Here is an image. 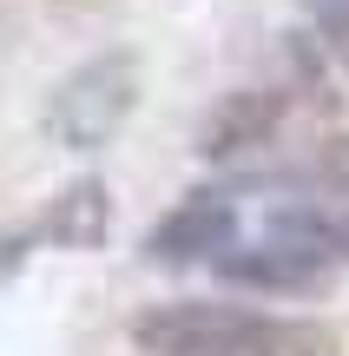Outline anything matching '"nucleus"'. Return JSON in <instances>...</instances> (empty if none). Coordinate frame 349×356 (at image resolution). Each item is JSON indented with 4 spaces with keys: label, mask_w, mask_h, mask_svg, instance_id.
Here are the masks:
<instances>
[{
    "label": "nucleus",
    "mask_w": 349,
    "mask_h": 356,
    "mask_svg": "<svg viewBox=\"0 0 349 356\" xmlns=\"http://www.w3.org/2000/svg\"><path fill=\"white\" fill-rule=\"evenodd\" d=\"M132 343L145 356H337V330L237 304H152L132 317Z\"/></svg>",
    "instance_id": "f257e3e1"
},
{
    "label": "nucleus",
    "mask_w": 349,
    "mask_h": 356,
    "mask_svg": "<svg viewBox=\"0 0 349 356\" xmlns=\"http://www.w3.org/2000/svg\"><path fill=\"white\" fill-rule=\"evenodd\" d=\"M139 92H145V66L132 47H112V53H92L86 66L53 86L46 99V139L60 152H99L126 132V119L139 113Z\"/></svg>",
    "instance_id": "f03ea898"
},
{
    "label": "nucleus",
    "mask_w": 349,
    "mask_h": 356,
    "mask_svg": "<svg viewBox=\"0 0 349 356\" xmlns=\"http://www.w3.org/2000/svg\"><path fill=\"white\" fill-rule=\"evenodd\" d=\"M237 231V204L224 191H191L185 204H171L145 238L152 264H198V257H224Z\"/></svg>",
    "instance_id": "7ed1b4c3"
},
{
    "label": "nucleus",
    "mask_w": 349,
    "mask_h": 356,
    "mask_svg": "<svg viewBox=\"0 0 349 356\" xmlns=\"http://www.w3.org/2000/svg\"><path fill=\"white\" fill-rule=\"evenodd\" d=\"M284 126V92L277 86H244V92H224L211 106L205 132H198V152L205 159H237V152H257V145L277 139Z\"/></svg>",
    "instance_id": "20e7f679"
},
{
    "label": "nucleus",
    "mask_w": 349,
    "mask_h": 356,
    "mask_svg": "<svg viewBox=\"0 0 349 356\" xmlns=\"http://www.w3.org/2000/svg\"><path fill=\"white\" fill-rule=\"evenodd\" d=\"M105 225H112V198H105L99 178L66 185L60 198L40 211V238L60 244V251H99V244H105Z\"/></svg>",
    "instance_id": "39448f33"
},
{
    "label": "nucleus",
    "mask_w": 349,
    "mask_h": 356,
    "mask_svg": "<svg viewBox=\"0 0 349 356\" xmlns=\"http://www.w3.org/2000/svg\"><path fill=\"white\" fill-rule=\"evenodd\" d=\"M218 270L231 284H250V291H310V284L330 277L316 257H303L297 244H284V238H264V244H250V251H224Z\"/></svg>",
    "instance_id": "423d86ee"
},
{
    "label": "nucleus",
    "mask_w": 349,
    "mask_h": 356,
    "mask_svg": "<svg viewBox=\"0 0 349 356\" xmlns=\"http://www.w3.org/2000/svg\"><path fill=\"white\" fill-rule=\"evenodd\" d=\"M271 238H284V244H297L303 257H316L323 270H337L349 264V211H337V204H290V211H277L271 218Z\"/></svg>",
    "instance_id": "0eeeda50"
},
{
    "label": "nucleus",
    "mask_w": 349,
    "mask_h": 356,
    "mask_svg": "<svg viewBox=\"0 0 349 356\" xmlns=\"http://www.w3.org/2000/svg\"><path fill=\"white\" fill-rule=\"evenodd\" d=\"M316 26H323V47L349 66V0H316Z\"/></svg>",
    "instance_id": "6e6552de"
},
{
    "label": "nucleus",
    "mask_w": 349,
    "mask_h": 356,
    "mask_svg": "<svg viewBox=\"0 0 349 356\" xmlns=\"http://www.w3.org/2000/svg\"><path fill=\"white\" fill-rule=\"evenodd\" d=\"M33 244H46V238H40V218H33V225H20V231H7V238H0V284H7L13 270L26 264V257H33Z\"/></svg>",
    "instance_id": "1a4fd4ad"
},
{
    "label": "nucleus",
    "mask_w": 349,
    "mask_h": 356,
    "mask_svg": "<svg viewBox=\"0 0 349 356\" xmlns=\"http://www.w3.org/2000/svg\"><path fill=\"white\" fill-rule=\"evenodd\" d=\"M60 7H73V13H79V7H105V0H60Z\"/></svg>",
    "instance_id": "9d476101"
}]
</instances>
